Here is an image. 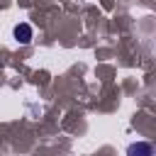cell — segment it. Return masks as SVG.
<instances>
[{"label": "cell", "mask_w": 156, "mask_h": 156, "mask_svg": "<svg viewBox=\"0 0 156 156\" xmlns=\"http://www.w3.org/2000/svg\"><path fill=\"white\" fill-rule=\"evenodd\" d=\"M12 37H15V41L17 44H29L32 39H34V29H32V24H27V22H20V24H15L12 27Z\"/></svg>", "instance_id": "obj_1"}, {"label": "cell", "mask_w": 156, "mask_h": 156, "mask_svg": "<svg viewBox=\"0 0 156 156\" xmlns=\"http://www.w3.org/2000/svg\"><path fill=\"white\" fill-rule=\"evenodd\" d=\"M127 156H154V144L149 141H134L127 146Z\"/></svg>", "instance_id": "obj_2"}]
</instances>
